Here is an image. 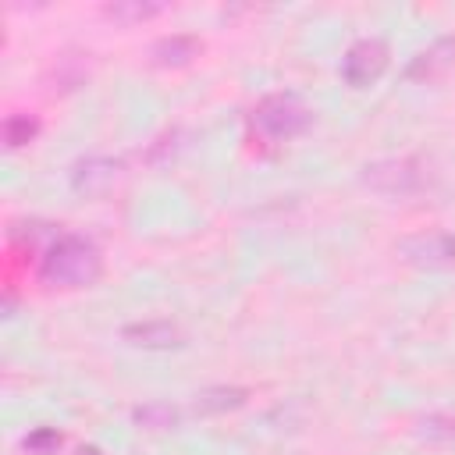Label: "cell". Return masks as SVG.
I'll return each instance as SVG.
<instances>
[{"instance_id": "cell-5", "label": "cell", "mask_w": 455, "mask_h": 455, "mask_svg": "<svg viewBox=\"0 0 455 455\" xmlns=\"http://www.w3.org/2000/svg\"><path fill=\"white\" fill-rule=\"evenodd\" d=\"M398 256L412 267H427V270H437V267H451L455 263V235L448 231H419V235H409L398 242Z\"/></svg>"}, {"instance_id": "cell-2", "label": "cell", "mask_w": 455, "mask_h": 455, "mask_svg": "<svg viewBox=\"0 0 455 455\" xmlns=\"http://www.w3.org/2000/svg\"><path fill=\"white\" fill-rule=\"evenodd\" d=\"M313 124V107L295 92H270L249 110V142L281 146Z\"/></svg>"}, {"instance_id": "cell-12", "label": "cell", "mask_w": 455, "mask_h": 455, "mask_svg": "<svg viewBox=\"0 0 455 455\" xmlns=\"http://www.w3.org/2000/svg\"><path fill=\"white\" fill-rule=\"evenodd\" d=\"M39 135V121L32 114H7L4 121V142L7 149H21Z\"/></svg>"}, {"instance_id": "cell-6", "label": "cell", "mask_w": 455, "mask_h": 455, "mask_svg": "<svg viewBox=\"0 0 455 455\" xmlns=\"http://www.w3.org/2000/svg\"><path fill=\"white\" fill-rule=\"evenodd\" d=\"M117 178H121V160H114V156H85V160H78L75 171H71L75 192H85V196L107 192Z\"/></svg>"}, {"instance_id": "cell-11", "label": "cell", "mask_w": 455, "mask_h": 455, "mask_svg": "<svg viewBox=\"0 0 455 455\" xmlns=\"http://www.w3.org/2000/svg\"><path fill=\"white\" fill-rule=\"evenodd\" d=\"M132 419H135L139 427H146V430H171V427H178L181 412H178L171 402H149V405L132 409Z\"/></svg>"}, {"instance_id": "cell-15", "label": "cell", "mask_w": 455, "mask_h": 455, "mask_svg": "<svg viewBox=\"0 0 455 455\" xmlns=\"http://www.w3.org/2000/svg\"><path fill=\"white\" fill-rule=\"evenodd\" d=\"M423 434L427 437H455V419L451 416H427L423 419Z\"/></svg>"}, {"instance_id": "cell-4", "label": "cell", "mask_w": 455, "mask_h": 455, "mask_svg": "<svg viewBox=\"0 0 455 455\" xmlns=\"http://www.w3.org/2000/svg\"><path fill=\"white\" fill-rule=\"evenodd\" d=\"M387 43L384 39H377V36H363V39H355L348 50H345V57H341V78L352 85V89H366L370 82H377L380 75H384V68H387Z\"/></svg>"}, {"instance_id": "cell-10", "label": "cell", "mask_w": 455, "mask_h": 455, "mask_svg": "<svg viewBox=\"0 0 455 455\" xmlns=\"http://www.w3.org/2000/svg\"><path fill=\"white\" fill-rule=\"evenodd\" d=\"M249 398V391L245 387H206V391H199L196 395V412H203V416H210V412H228V409H238L242 402Z\"/></svg>"}, {"instance_id": "cell-13", "label": "cell", "mask_w": 455, "mask_h": 455, "mask_svg": "<svg viewBox=\"0 0 455 455\" xmlns=\"http://www.w3.org/2000/svg\"><path fill=\"white\" fill-rule=\"evenodd\" d=\"M160 11H164L160 4H107V7H103V14H107V18H114V21H121V25L146 21V18L160 14Z\"/></svg>"}, {"instance_id": "cell-8", "label": "cell", "mask_w": 455, "mask_h": 455, "mask_svg": "<svg viewBox=\"0 0 455 455\" xmlns=\"http://www.w3.org/2000/svg\"><path fill=\"white\" fill-rule=\"evenodd\" d=\"M121 338L128 345H139V348H174V345H181V331L171 320H139V323H128L121 331Z\"/></svg>"}, {"instance_id": "cell-3", "label": "cell", "mask_w": 455, "mask_h": 455, "mask_svg": "<svg viewBox=\"0 0 455 455\" xmlns=\"http://www.w3.org/2000/svg\"><path fill=\"white\" fill-rule=\"evenodd\" d=\"M363 185L380 196H412L427 185V171L412 156H384L363 167Z\"/></svg>"}, {"instance_id": "cell-14", "label": "cell", "mask_w": 455, "mask_h": 455, "mask_svg": "<svg viewBox=\"0 0 455 455\" xmlns=\"http://www.w3.org/2000/svg\"><path fill=\"white\" fill-rule=\"evenodd\" d=\"M64 444V437L53 430V427H39L25 437V451L28 455H57V448Z\"/></svg>"}, {"instance_id": "cell-7", "label": "cell", "mask_w": 455, "mask_h": 455, "mask_svg": "<svg viewBox=\"0 0 455 455\" xmlns=\"http://www.w3.org/2000/svg\"><path fill=\"white\" fill-rule=\"evenodd\" d=\"M451 64H455V36H441L405 64V78L409 82H430V78L444 75Z\"/></svg>"}, {"instance_id": "cell-1", "label": "cell", "mask_w": 455, "mask_h": 455, "mask_svg": "<svg viewBox=\"0 0 455 455\" xmlns=\"http://www.w3.org/2000/svg\"><path fill=\"white\" fill-rule=\"evenodd\" d=\"M100 270H103V256L96 242L75 231H60L39 259V281L46 288H64V291L89 288L100 277Z\"/></svg>"}, {"instance_id": "cell-9", "label": "cell", "mask_w": 455, "mask_h": 455, "mask_svg": "<svg viewBox=\"0 0 455 455\" xmlns=\"http://www.w3.org/2000/svg\"><path fill=\"white\" fill-rule=\"evenodd\" d=\"M199 50H203V43H199L196 36L174 32V36H160V39L153 43L149 57H153V64H160V68H181V64H188L192 57H199Z\"/></svg>"}]
</instances>
